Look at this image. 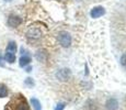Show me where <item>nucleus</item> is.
Returning <instances> with one entry per match:
<instances>
[{"instance_id":"f257e3e1","label":"nucleus","mask_w":126,"mask_h":110,"mask_svg":"<svg viewBox=\"0 0 126 110\" xmlns=\"http://www.w3.org/2000/svg\"><path fill=\"white\" fill-rule=\"evenodd\" d=\"M8 106H10L11 110H30V106L22 95H18V97Z\"/></svg>"},{"instance_id":"39448f33","label":"nucleus","mask_w":126,"mask_h":110,"mask_svg":"<svg viewBox=\"0 0 126 110\" xmlns=\"http://www.w3.org/2000/svg\"><path fill=\"white\" fill-rule=\"evenodd\" d=\"M22 23V18L20 16H16V14H10L8 17V20H7V24H8L9 28H18L20 24Z\"/></svg>"},{"instance_id":"7ed1b4c3","label":"nucleus","mask_w":126,"mask_h":110,"mask_svg":"<svg viewBox=\"0 0 126 110\" xmlns=\"http://www.w3.org/2000/svg\"><path fill=\"white\" fill-rule=\"evenodd\" d=\"M71 70L67 67H63V68H59V69L56 72L55 76L59 82H67L71 78Z\"/></svg>"},{"instance_id":"1a4fd4ad","label":"nucleus","mask_w":126,"mask_h":110,"mask_svg":"<svg viewBox=\"0 0 126 110\" xmlns=\"http://www.w3.org/2000/svg\"><path fill=\"white\" fill-rule=\"evenodd\" d=\"M31 62H32V60H31V56L28 55V54H23L20 57V60H19V65H20L21 67H25V66L30 65Z\"/></svg>"},{"instance_id":"20e7f679","label":"nucleus","mask_w":126,"mask_h":110,"mask_svg":"<svg viewBox=\"0 0 126 110\" xmlns=\"http://www.w3.org/2000/svg\"><path fill=\"white\" fill-rule=\"evenodd\" d=\"M58 42H59V44L63 47H69L72 42L71 35L68 32H66V31H62L58 34Z\"/></svg>"},{"instance_id":"9d476101","label":"nucleus","mask_w":126,"mask_h":110,"mask_svg":"<svg viewBox=\"0 0 126 110\" xmlns=\"http://www.w3.org/2000/svg\"><path fill=\"white\" fill-rule=\"evenodd\" d=\"M4 61L9 64H13L16 62V54L14 53H11V52H6L4 53V56H3Z\"/></svg>"},{"instance_id":"0eeeda50","label":"nucleus","mask_w":126,"mask_h":110,"mask_svg":"<svg viewBox=\"0 0 126 110\" xmlns=\"http://www.w3.org/2000/svg\"><path fill=\"white\" fill-rule=\"evenodd\" d=\"M106 110H117L118 109V101L116 98H109L105 102Z\"/></svg>"},{"instance_id":"9b49d317","label":"nucleus","mask_w":126,"mask_h":110,"mask_svg":"<svg viewBox=\"0 0 126 110\" xmlns=\"http://www.w3.org/2000/svg\"><path fill=\"white\" fill-rule=\"evenodd\" d=\"M16 50H18V47H16V43L14 41H10L6 47V52H11L14 53V54L16 53Z\"/></svg>"},{"instance_id":"6ab92c4d","label":"nucleus","mask_w":126,"mask_h":110,"mask_svg":"<svg viewBox=\"0 0 126 110\" xmlns=\"http://www.w3.org/2000/svg\"><path fill=\"white\" fill-rule=\"evenodd\" d=\"M3 1H7V2H8V1H11V0H3Z\"/></svg>"},{"instance_id":"f03ea898","label":"nucleus","mask_w":126,"mask_h":110,"mask_svg":"<svg viewBox=\"0 0 126 110\" xmlns=\"http://www.w3.org/2000/svg\"><path fill=\"white\" fill-rule=\"evenodd\" d=\"M25 35H26L28 41H30V42H35V41L41 40V38H42V35H43V32L37 26H31L30 29H28Z\"/></svg>"},{"instance_id":"423d86ee","label":"nucleus","mask_w":126,"mask_h":110,"mask_svg":"<svg viewBox=\"0 0 126 110\" xmlns=\"http://www.w3.org/2000/svg\"><path fill=\"white\" fill-rule=\"evenodd\" d=\"M104 13H105V9H104L102 6H98V7L92 8L90 16H91V18H93V19H98V18H100V17H102Z\"/></svg>"},{"instance_id":"a211bd4d","label":"nucleus","mask_w":126,"mask_h":110,"mask_svg":"<svg viewBox=\"0 0 126 110\" xmlns=\"http://www.w3.org/2000/svg\"><path fill=\"white\" fill-rule=\"evenodd\" d=\"M31 70H32V67H31V66H30V67H28V68H26V72H31Z\"/></svg>"},{"instance_id":"2eb2a0df","label":"nucleus","mask_w":126,"mask_h":110,"mask_svg":"<svg viewBox=\"0 0 126 110\" xmlns=\"http://www.w3.org/2000/svg\"><path fill=\"white\" fill-rule=\"evenodd\" d=\"M24 85H25V86H28V87H30V88H32V87H34L35 83H34V80H33V78L28 77L25 80H24Z\"/></svg>"},{"instance_id":"ddd939ff","label":"nucleus","mask_w":126,"mask_h":110,"mask_svg":"<svg viewBox=\"0 0 126 110\" xmlns=\"http://www.w3.org/2000/svg\"><path fill=\"white\" fill-rule=\"evenodd\" d=\"M9 95L8 87L4 84H0V98H6Z\"/></svg>"},{"instance_id":"f3484780","label":"nucleus","mask_w":126,"mask_h":110,"mask_svg":"<svg viewBox=\"0 0 126 110\" xmlns=\"http://www.w3.org/2000/svg\"><path fill=\"white\" fill-rule=\"evenodd\" d=\"M121 65L126 68V53L121 56Z\"/></svg>"},{"instance_id":"4468645a","label":"nucleus","mask_w":126,"mask_h":110,"mask_svg":"<svg viewBox=\"0 0 126 110\" xmlns=\"http://www.w3.org/2000/svg\"><path fill=\"white\" fill-rule=\"evenodd\" d=\"M86 108L88 110H98V105L95 100H88L86 104Z\"/></svg>"},{"instance_id":"f8f14e48","label":"nucleus","mask_w":126,"mask_h":110,"mask_svg":"<svg viewBox=\"0 0 126 110\" xmlns=\"http://www.w3.org/2000/svg\"><path fill=\"white\" fill-rule=\"evenodd\" d=\"M30 102L34 110H42V105H41V101L37 98H31Z\"/></svg>"},{"instance_id":"dca6fc26","label":"nucleus","mask_w":126,"mask_h":110,"mask_svg":"<svg viewBox=\"0 0 126 110\" xmlns=\"http://www.w3.org/2000/svg\"><path fill=\"white\" fill-rule=\"evenodd\" d=\"M65 107H66V104H65V102H59V104L56 105V107L54 108V110H64Z\"/></svg>"},{"instance_id":"6e6552de","label":"nucleus","mask_w":126,"mask_h":110,"mask_svg":"<svg viewBox=\"0 0 126 110\" xmlns=\"http://www.w3.org/2000/svg\"><path fill=\"white\" fill-rule=\"evenodd\" d=\"M35 57L38 62H42V63H45L47 61V57H48V53L47 51L45 50H38L35 54Z\"/></svg>"}]
</instances>
